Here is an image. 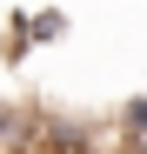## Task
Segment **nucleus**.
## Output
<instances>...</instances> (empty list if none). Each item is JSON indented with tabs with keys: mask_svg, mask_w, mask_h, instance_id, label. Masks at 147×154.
I'll use <instances>...</instances> for the list:
<instances>
[{
	"mask_svg": "<svg viewBox=\"0 0 147 154\" xmlns=\"http://www.w3.org/2000/svg\"><path fill=\"white\" fill-rule=\"evenodd\" d=\"M120 134H127V147L147 141V94H127V100H120Z\"/></svg>",
	"mask_w": 147,
	"mask_h": 154,
	"instance_id": "2",
	"label": "nucleus"
},
{
	"mask_svg": "<svg viewBox=\"0 0 147 154\" xmlns=\"http://www.w3.org/2000/svg\"><path fill=\"white\" fill-rule=\"evenodd\" d=\"M34 147H40V114L0 100V154H34Z\"/></svg>",
	"mask_w": 147,
	"mask_h": 154,
	"instance_id": "1",
	"label": "nucleus"
}]
</instances>
